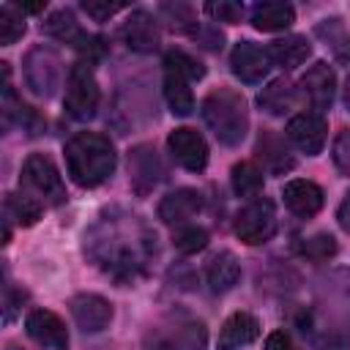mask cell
Here are the masks:
<instances>
[{"instance_id": "obj_29", "label": "cell", "mask_w": 350, "mask_h": 350, "mask_svg": "<svg viewBox=\"0 0 350 350\" xmlns=\"http://www.w3.org/2000/svg\"><path fill=\"white\" fill-rule=\"evenodd\" d=\"M41 208L44 205L36 197L25 194V191L22 194H5V219H14L22 227L36 224L38 216H41Z\"/></svg>"}, {"instance_id": "obj_12", "label": "cell", "mask_w": 350, "mask_h": 350, "mask_svg": "<svg viewBox=\"0 0 350 350\" xmlns=\"http://www.w3.org/2000/svg\"><path fill=\"white\" fill-rule=\"evenodd\" d=\"M25 331L33 342H38L41 347H49V350H68V331H66V323L49 312V309H33L27 317H25Z\"/></svg>"}, {"instance_id": "obj_17", "label": "cell", "mask_w": 350, "mask_h": 350, "mask_svg": "<svg viewBox=\"0 0 350 350\" xmlns=\"http://www.w3.org/2000/svg\"><path fill=\"white\" fill-rule=\"evenodd\" d=\"M301 93L306 96L309 107L320 115L323 109H328L334 104V93H336V77L331 71L328 63H314L304 77H301Z\"/></svg>"}, {"instance_id": "obj_11", "label": "cell", "mask_w": 350, "mask_h": 350, "mask_svg": "<svg viewBox=\"0 0 350 350\" xmlns=\"http://www.w3.org/2000/svg\"><path fill=\"white\" fill-rule=\"evenodd\" d=\"M325 134H328V123L317 112H301L287 123V139L306 156H317L323 150Z\"/></svg>"}, {"instance_id": "obj_32", "label": "cell", "mask_w": 350, "mask_h": 350, "mask_svg": "<svg viewBox=\"0 0 350 350\" xmlns=\"http://www.w3.org/2000/svg\"><path fill=\"white\" fill-rule=\"evenodd\" d=\"M172 243H175V249H178L180 254L202 252V249L208 246V230H205V227H197V224H189V227H183V230L175 232Z\"/></svg>"}, {"instance_id": "obj_4", "label": "cell", "mask_w": 350, "mask_h": 350, "mask_svg": "<svg viewBox=\"0 0 350 350\" xmlns=\"http://www.w3.org/2000/svg\"><path fill=\"white\" fill-rule=\"evenodd\" d=\"M19 186L30 191L41 205H63L66 202V186L55 167V161L44 153H30L22 164Z\"/></svg>"}, {"instance_id": "obj_22", "label": "cell", "mask_w": 350, "mask_h": 350, "mask_svg": "<svg viewBox=\"0 0 350 350\" xmlns=\"http://www.w3.org/2000/svg\"><path fill=\"white\" fill-rule=\"evenodd\" d=\"M295 22V8L290 3H282V0H265V3H257L252 8V25L262 33H276V30H284Z\"/></svg>"}, {"instance_id": "obj_35", "label": "cell", "mask_w": 350, "mask_h": 350, "mask_svg": "<svg viewBox=\"0 0 350 350\" xmlns=\"http://www.w3.org/2000/svg\"><path fill=\"white\" fill-rule=\"evenodd\" d=\"M331 156H334L336 170L350 178V129H345V131L336 134L334 148H331Z\"/></svg>"}, {"instance_id": "obj_36", "label": "cell", "mask_w": 350, "mask_h": 350, "mask_svg": "<svg viewBox=\"0 0 350 350\" xmlns=\"http://www.w3.org/2000/svg\"><path fill=\"white\" fill-rule=\"evenodd\" d=\"M164 60H170V63H175L178 68H183L191 79H202L205 77V68H202V63L200 60H194L191 55H186L183 49H170L167 55H164Z\"/></svg>"}, {"instance_id": "obj_21", "label": "cell", "mask_w": 350, "mask_h": 350, "mask_svg": "<svg viewBox=\"0 0 350 350\" xmlns=\"http://www.w3.org/2000/svg\"><path fill=\"white\" fill-rule=\"evenodd\" d=\"M191 77L178 68L175 63L164 60V98L172 109V115H191L194 109V96H191V88H189Z\"/></svg>"}, {"instance_id": "obj_34", "label": "cell", "mask_w": 350, "mask_h": 350, "mask_svg": "<svg viewBox=\"0 0 350 350\" xmlns=\"http://www.w3.org/2000/svg\"><path fill=\"white\" fill-rule=\"evenodd\" d=\"M205 14L213 16L216 22H227V25H238L246 14V8L241 3H208Z\"/></svg>"}, {"instance_id": "obj_26", "label": "cell", "mask_w": 350, "mask_h": 350, "mask_svg": "<svg viewBox=\"0 0 350 350\" xmlns=\"http://www.w3.org/2000/svg\"><path fill=\"white\" fill-rule=\"evenodd\" d=\"M314 33L325 41V46L334 52V57H336L339 63H350V33H347V27L342 25V19H336V16L323 19V22L314 27Z\"/></svg>"}, {"instance_id": "obj_14", "label": "cell", "mask_w": 350, "mask_h": 350, "mask_svg": "<svg viewBox=\"0 0 350 350\" xmlns=\"http://www.w3.org/2000/svg\"><path fill=\"white\" fill-rule=\"evenodd\" d=\"M41 27H44V33H46L49 38L63 41V44L79 49V52H93V49H96V41H98V38H93L90 33H85V30L79 27L77 16H74L68 8L52 11Z\"/></svg>"}, {"instance_id": "obj_2", "label": "cell", "mask_w": 350, "mask_h": 350, "mask_svg": "<svg viewBox=\"0 0 350 350\" xmlns=\"http://www.w3.org/2000/svg\"><path fill=\"white\" fill-rule=\"evenodd\" d=\"M66 170L71 180L82 189H93L104 183L118 164V153L109 142V137L98 131H77L66 142Z\"/></svg>"}, {"instance_id": "obj_46", "label": "cell", "mask_w": 350, "mask_h": 350, "mask_svg": "<svg viewBox=\"0 0 350 350\" xmlns=\"http://www.w3.org/2000/svg\"><path fill=\"white\" fill-rule=\"evenodd\" d=\"M96 350H107V347H96Z\"/></svg>"}, {"instance_id": "obj_23", "label": "cell", "mask_w": 350, "mask_h": 350, "mask_svg": "<svg viewBox=\"0 0 350 350\" xmlns=\"http://www.w3.org/2000/svg\"><path fill=\"white\" fill-rule=\"evenodd\" d=\"M205 276H208V284L213 293H227L238 284L241 279V262L232 252H219L208 260V268H205Z\"/></svg>"}, {"instance_id": "obj_38", "label": "cell", "mask_w": 350, "mask_h": 350, "mask_svg": "<svg viewBox=\"0 0 350 350\" xmlns=\"http://www.w3.org/2000/svg\"><path fill=\"white\" fill-rule=\"evenodd\" d=\"M22 301H25V293L22 290H14L11 284H5V290H3V320L5 323L14 320V312L19 309Z\"/></svg>"}, {"instance_id": "obj_19", "label": "cell", "mask_w": 350, "mask_h": 350, "mask_svg": "<svg viewBox=\"0 0 350 350\" xmlns=\"http://www.w3.org/2000/svg\"><path fill=\"white\" fill-rule=\"evenodd\" d=\"M257 336H260V320L249 312H235L221 323L216 347L219 350H241V347L252 345Z\"/></svg>"}, {"instance_id": "obj_41", "label": "cell", "mask_w": 350, "mask_h": 350, "mask_svg": "<svg viewBox=\"0 0 350 350\" xmlns=\"http://www.w3.org/2000/svg\"><path fill=\"white\" fill-rule=\"evenodd\" d=\"M317 350H350V342L345 336H325L317 342Z\"/></svg>"}, {"instance_id": "obj_7", "label": "cell", "mask_w": 350, "mask_h": 350, "mask_svg": "<svg viewBox=\"0 0 350 350\" xmlns=\"http://www.w3.org/2000/svg\"><path fill=\"white\" fill-rule=\"evenodd\" d=\"M25 82L36 96L49 98L57 88H60V77H63V60L57 55V49L38 44L25 55Z\"/></svg>"}, {"instance_id": "obj_6", "label": "cell", "mask_w": 350, "mask_h": 350, "mask_svg": "<svg viewBox=\"0 0 350 350\" xmlns=\"http://www.w3.org/2000/svg\"><path fill=\"white\" fill-rule=\"evenodd\" d=\"M279 219H276V205L268 197H257L252 202H246L238 216H235V235L246 243V246H260L268 243L276 235Z\"/></svg>"}, {"instance_id": "obj_42", "label": "cell", "mask_w": 350, "mask_h": 350, "mask_svg": "<svg viewBox=\"0 0 350 350\" xmlns=\"http://www.w3.org/2000/svg\"><path fill=\"white\" fill-rule=\"evenodd\" d=\"M336 219H339V224H342V230H347L350 232V191L345 194V200L339 202V211H336Z\"/></svg>"}, {"instance_id": "obj_44", "label": "cell", "mask_w": 350, "mask_h": 350, "mask_svg": "<svg viewBox=\"0 0 350 350\" xmlns=\"http://www.w3.org/2000/svg\"><path fill=\"white\" fill-rule=\"evenodd\" d=\"M345 104H347V109H350V79H347V85H345Z\"/></svg>"}, {"instance_id": "obj_15", "label": "cell", "mask_w": 350, "mask_h": 350, "mask_svg": "<svg viewBox=\"0 0 350 350\" xmlns=\"http://www.w3.org/2000/svg\"><path fill=\"white\" fill-rule=\"evenodd\" d=\"M120 36L126 41L129 49L134 52H156L161 44V33H159V22L153 19V14L137 8L129 14V19L120 27Z\"/></svg>"}, {"instance_id": "obj_40", "label": "cell", "mask_w": 350, "mask_h": 350, "mask_svg": "<svg viewBox=\"0 0 350 350\" xmlns=\"http://www.w3.org/2000/svg\"><path fill=\"white\" fill-rule=\"evenodd\" d=\"M265 350H298V345L290 339L287 331H273V334L265 339Z\"/></svg>"}, {"instance_id": "obj_16", "label": "cell", "mask_w": 350, "mask_h": 350, "mask_svg": "<svg viewBox=\"0 0 350 350\" xmlns=\"http://www.w3.org/2000/svg\"><path fill=\"white\" fill-rule=\"evenodd\" d=\"M230 66H232V74L241 82L257 85L268 74L271 57H268V49H260L252 41H238L235 49H232V55H230Z\"/></svg>"}, {"instance_id": "obj_24", "label": "cell", "mask_w": 350, "mask_h": 350, "mask_svg": "<svg viewBox=\"0 0 350 350\" xmlns=\"http://www.w3.org/2000/svg\"><path fill=\"white\" fill-rule=\"evenodd\" d=\"M257 153H260L262 164H265L271 172H276V175H282V172H287V170L295 167V159L290 156L284 139H282L279 134H273L271 129H265V131L260 134V139H257Z\"/></svg>"}, {"instance_id": "obj_27", "label": "cell", "mask_w": 350, "mask_h": 350, "mask_svg": "<svg viewBox=\"0 0 350 350\" xmlns=\"http://www.w3.org/2000/svg\"><path fill=\"white\" fill-rule=\"evenodd\" d=\"M257 101L268 115H284L295 104V88L287 79H273L268 88H262Z\"/></svg>"}, {"instance_id": "obj_9", "label": "cell", "mask_w": 350, "mask_h": 350, "mask_svg": "<svg viewBox=\"0 0 350 350\" xmlns=\"http://www.w3.org/2000/svg\"><path fill=\"white\" fill-rule=\"evenodd\" d=\"M167 145H170L172 159L183 170H189V172H202L205 170V164H208V145H205V139H202V134L197 129L180 126V129L170 131Z\"/></svg>"}, {"instance_id": "obj_13", "label": "cell", "mask_w": 350, "mask_h": 350, "mask_svg": "<svg viewBox=\"0 0 350 350\" xmlns=\"http://www.w3.org/2000/svg\"><path fill=\"white\" fill-rule=\"evenodd\" d=\"M129 175H131V186L139 194H148L150 189H156L164 180V164L156 153V148L150 145H137L129 153Z\"/></svg>"}, {"instance_id": "obj_18", "label": "cell", "mask_w": 350, "mask_h": 350, "mask_svg": "<svg viewBox=\"0 0 350 350\" xmlns=\"http://www.w3.org/2000/svg\"><path fill=\"white\" fill-rule=\"evenodd\" d=\"M202 211V194L197 189H175L159 202V219L164 224H186Z\"/></svg>"}, {"instance_id": "obj_31", "label": "cell", "mask_w": 350, "mask_h": 350, "mask_svg": "<svg viewBox=\"0 0 350 350\" xmlns=\"http://www.w3.org/2000/svg\"><path fill=\"white\" fill-rule=\"evenodd\" d=\"M159 11H161V16L167 19V25H170L172 30H178V33H191V36H194V30L200 27L194 11H191L189 5H183V3H164Z\"/></svg>"}, {"instance_id": "obj_30", "label": "cell", "mask_w": 350, "mask_h": 350, "mask_svg": "<svg viewBox=\"0 0 350 350\" xmlns=\"http://www.w3.org/2000/svg\"><path fill=\"white\" fill-rule=\"evenodd\" d=\"M25 36V16L14 3L0 5V44L11 46Z\"/></svg>"}, {"instance_id": "obj_33", "label": "cell", "mask_w": 350, "mask_h": 350, "mask_svg": "<svg viewBox=\"0 0 350 350\" xmlns=\"http://www.w3.org/2000/svg\"><path fill=\"white\" fill-rule=\"evenodd\" d=\"M298 252L312 260V262H325L328 257L336 254V241L331 235H314V238H304V243H298Z\"/></svg>"}, {"instance_id": "obj_1", "label": "cell", "mask_w": 350, "mask_h": 350, "mask_svg": "<svg viewBox=\"0 0 350 350\" xmlns=\"http://www.w3.org/2000/svg\"><path fill=\"white\" fill-rule=\"evenodd\" d=\"M85 252L107 276L131 284L148 271L156 254V235L137 213L107 211L85 232Z\"/></svg>"}, {"instance_id": "obj_28", "label": "cell", "mask_w": 350, "mask_h": 350, "mask_svg": "<svg viewBox=\"0 0 350 350\" xmlns=\"http://www.w3.org/2000/svg\"><path fill=\"white\" fill-rule=\"evenodd\" d=\"M230 178H232V191L238 197H249V200H257L260 191H262V183H265L262 170L254 161H238L232 167Z\"/></svg>"}, {"instance_id": "obj_3", "label": "cell", "mask_w": 350, "mask_h": 350, "mask_svg": "<svg viewBox=\"0 0 350 350\" xmlns=\"http://www.w3.org/2000/svg\"><path fill=\"white\" fill-rule=\"evenodd\" d=\"M202 120L221 145H238L249 129L246 98L232 88H216L202 98Z\"/></svg>"}, {"instance_id": "obj_8", "label": "cell", "mask_w": 350, "mask_h": 350, "mask_svg": "<svg viewBox=\"0 0 350 350\" xmlns=\"http://www.w3.org/2000/svg\"><path fill=\"white\" fill-rule=\"evenodd\" d=\"M208 334L197 320H175L150 328L145 336V350H205Z\"/></svg>"}, {"instance_id": "obj_20", "label": "cell", "mask_w": 350, "mask_h": 350, "mask_svg": "<svg viewBox=\"0 0 350 350\" xmlns=\"http://www.w3.org/2000/svg\"><path fill=\"white\" fill-rule=\"evenodd\" d=\"M282 197H284V205H287L295 216H301V219L314 216V213L323 208V202H325L323 189H320L317 183H312V180H304V178H295V180L284 183Z\"/></svg>"}, {"instance_id": "obj_5", "label": "cell", "mask_w": 350, "mask_h": 350, "mask_svg": "<svg viewBox=\"0 0 350 350\" xmlns=\"http://www.w3.org/2000/svg\"><path fill=\"white\" fill-rule=\"evenodd\" d=\"M98 98H101V90H98L90 63H85V60L74 63L66 77V112L77 120H88L96 115Z\"/></svg>"}, {"instance_id": "obj_39", "label": "cell", "mask_w": 350, "mask_h": 350, "mask_svg": "<svg viewBox=\"0 0 350 350\" xmlns=\"http://www.w3.org/2000/svg\"><path fill=\"white\" fill-rule=\"evenodd\" d=\"M194 38H197L202 46H208V49H221V41H224V36H221L213 25H200V27L194 30Z\"/></svg>"}, {"instance_id": "obj_25", "label": "cell", "mask_w": 350, "mask_h": 350, "mask_svg": "<svg viewBox=\"0 0 350 350\" xmlns=\"http://www.w3.org/2000/svg\"><path fill=\"white\" fill-rule=\"evenodd\" d=\"M309 52H312V46H309V41H306L304 36H284V38L271 41V46H268L271 63H276V66H282V68H295V66H301V63L309 57Z\"/></svg>"}, {"instance_id": "obj_45", "label": "cell", "mask_w": 350, "mask_h": 350, "mask_svg": "<svg viewBox=\"0 0 350 350\" xmlns=\"http://www.w3.org/2000/svg\"><path fill=\"white\" fill-rule=\"evenodd\" d=\"M5 350H25V347H19V345H14V342H11V345H8Z\"/></svg>"}, {"instance_id": "obj_37", "label": "cell", "mask_w": 350, "mask_h": 350, "mask_svg": "<svg viewBox=\"0 0 350 350\" xmlns=\"http://www.w3.org/2000/svg\"><path fill=\"white\" fill-rule=\"evenodd\" d=\"M126 5L123 3H109V0H85L82 3V11L90 16V19H96V22H104V19H109L112 14H118V11H123Z\"/></svg>"}, {"instance_id": "obj_43", "label": "cell", "mask_w": 350, "mask_h": 350, "mask_svg": "<svg viewBox=\"0 0 350 350\" xmlns=\"http://www.w3.org/2000/svg\"><path fill=\"white\" fill-rule=\"evenodd\" d=\"M44 5H46V3H16V8H19L22 14H38V11H44Z\"/></svg>"}, {"instance_id": "obj_10", "label": "cell", "mask_w": 350, "mask_h": 350, "mask_svg": "<svg viewBox=\"0 0 350 350\" xmlns=\"http://www.w3.org/2000/svg\"><path fill=\"white\" fill-rule=\"evenodd\" d=\"M71 317L82 334H98L112 323V304L96 293H79L71 298Z\"/></svg>"}]
</instances>
